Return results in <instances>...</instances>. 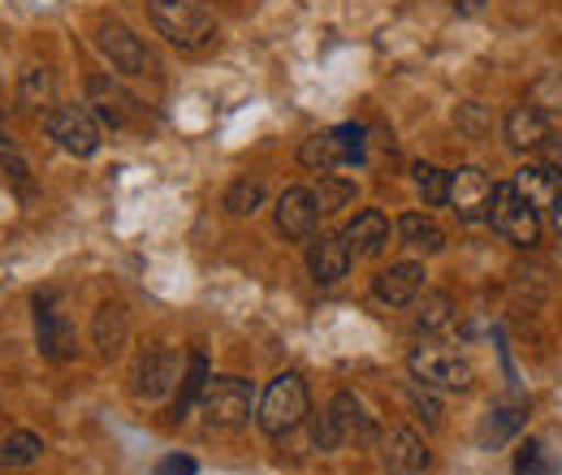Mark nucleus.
<instances>
[{"label":"nucleus","instance_id":"obj_1","mask_svg":"<svg viewBox=\"0 0 562 475\" xmlns=\"http://www.w3.org/2000/svg\"><path fill=\"white\" fill-rule=\"evenodd\" d=\"M147 18L151 26L178 44V48H204L212 35H216V18H212L209 4L200 0H147Z\"/></svg>","mask_w":562,"mask_h":475},{"label":"nucleus","instance_id":"obj_2","mask_svg":"<svg viewBox=\"0 0 562 475\" xmlns=\"http://www.w3.org/2000/svg\"><path fill=\"white\" fill-rule=\"evenodd\" d=\"M260 428L269 432V437H285V432H294L303 419H307V385H303V376L299 372H285L278 376L269 389H265V398H260Z\"/></svg>","mask_w":562,"mask_h":475},{"label":"nucleus","instance_id":"obj_3","mask_svg":"<svg viewBox=\"0 0 562 475\" xmlns=\"http://www.w3.org/2000/svg\"><path fill=\"white\" fill-rule=\"evenodd\" d=\"M490 225L506 242H515V247H537V238H541V212L528 204L510 182L506 186H493Z\"/></svg>","mask_w":562,"mask_h":475},{"label":"nucleus","instance_id":"obj_4","mask_svg":"<svg viewBox=\"0 0 562 475\" xmlns=\"http://www.w3.org/2000/svg\"><path fill=\"white\" fill-rule=\"evenodd\" d=\"M200 407H204V419L212 428H243L251 419V407H256V389L243 376H212Z\"/></svg>","mask_w":562,"mask_h":475},{"label":"nucleus","instance_id":"obj_5","mask_svg":"<svg viewBox=\"0 0 562 475\" xmlns=\"http://www.w3.org/2000/svg\"><path fill=\"white\" fill-rule=\"evenodd\" d=\"M412 376L420 381L424 389H446V394H463L472 385V363L454 350H437L424 346L412 354Z\"/></svg>","mask_w":562,"mask_h":475},{"label":"nucleus","instance_id":"obj_6","mask_svg":"<svg viewBox=\"0 0 562 475\" xmlns=\"http://www.w3.org/2000/svg\"><path fill=\"white\" fill-rule=\"evenodd\" d=\"M372 432V423H368V415H363V403L355 398V394H338L329 410L316 419V428H312V441H316V450H338L342 441H351V437H368Z\"/></svg>","mask_w":562,"mask_h":475},{"label":"nucleus","instance_id":"obj_7","mask_svg":"<svg viewBox=\"0 0 562 475\" xmlns=\"http://www.w3.org/2000/svg\"><path fill=\"white\" fill-rule=\"evenodd\" d=\"M48 135L57 138L70 156H95L100 143H104L95 113L82 109V104H57V109H48Z\"/></svg>","mask_w":562,"mask_h":475},{"label":"nucleus","instance_id":"obj_8","mask_svg":"<svg viewBox=\"0 0 562 475\" xmlns=\"http://www.w3.org/2000/svg\"><path fill=\"white\" fill-rule=\"evenodd\" d=\"M95 44H100V53L113 61V69H122V73H151L156 61H151V53L143 48V39L126 26V22H100L95 26Z\"/></svg>","mask_w":562,"mask_h":475},{"label":"nucleus","instance_id":"obj_9","mask_svg":"<svg viewBox=\"0 0 562 475\" xmlns=\"http://www.w3.org/2000/svg\"><path fill=\"white\" fill-rule=\"evenodd\" d=\"M35 333H40L44 359H57V363L74 359L78 338H74V329H70V316L57 307V294H40V298H35Z\"/></svg>","mask_w":562,"mask_h":475},{"label":"nucleus","instance_id":"obj_10","mask_svg":"<svg viewBox=\"0 0 562 475\" xmlns=\"http://www.w3.org/2000/svg\"><path fill=\"white\" fill-rule=\"evenodd\" d=\"M178 354L169 350V346H147L139 354V363H135V372H131V381H135V398H147V403H156V398H165L173 385H178Z\"/></svg>","mask_w":562,"mask_h":475},{"label":"nucleus","instance_id":"obj_11","mask_svg":"<svg viewBox=\"0 0 562 475\" xmlns=\"http://www.w3.org/2000/svg\"><path fill=\"white\" fill-rule=\"evenodd\" d=\"M490 200H493V182L485 169H459V173H450V195H446V204L459 212V220H481V216H490Z\"/></svg>","mask_w":562,"mask_h":475},{"label":"nucleus","instance_id":"obj_12","mask_svg":"<svg viewBox=\"0 0 562 475\" xmlns=\"http://www.w3.org/2000/svg\"><path fill=\"white\" fill-rule=\"evenodd\" d=\"M87 100H91V113L104 117L113 131H122V126H131L139 117V100L126 87H117L113 78H104V73H95L87 82Z\"/></svg>","mask_w":562,"mask_h":475},{"label":"nucleus","instance_id":"obj_13","mask_svg":"<svg viewBox=\"0 0 562 475\" xmlns=\"http://www.w3.org/2000/svg\"><path fill=\"white\" fill-rule=\"evenodd\" d=\"M316 220H321V207H316V195L307 186H290L278 200V229L290 242H312Z\"/></svg>","mask_w":562,"mask_h":475},{"label":"nucleus","instance_id":"obj_14","mask_svg":"<svg viewBox=\"0 0 562 475\" xmlns=\"http://www.w3.org/2000/svg\"><path fill=\"white\" fill-rule=\"evenodd\" d=\"M351 247L342 242V238H334V234H321V238H312V247H307V269H312V281L316 285H338L347 272H351Z\"/></svg>","mask_w":562,"mask_h":475},{"label":"nucleus","instance_id":"obj_15","mask_svg":"<svg viewBox=\"0 0 562 475\" xmlns=\"http://www.w3.org/2000/svg\"><path fill=\"white\" fill-rule=\"evenodd\" d=\"M420 290H424V264H412V260L390 264V269L372 281V294L381 303H390V307H412L420 298Z\"/></svg>","mask_w":562,"mask_h":475},{"label":"nucleus","instance_id":"obj_16","mask_svg":"<svg viewBox=\"0 0 562 475\" xmlns=\"http://www.w3.org/2000/svg\"><path fill=\"white\" fill-rule=\"evenodd\" d=\"M342 242L351 247V256L372 260V256H381V251L390 247V220H385L376 207H363L351 225L342 229Z\"/></svg>","mask_w":562,"mask_h":475},{"label":"nucleus","instance_id":"obj_17","mask_svg":"<svg viewBox=\"0 0 562 475\" xmlns=\"http://www.w3.org/2000/svg\"><path fill=\"white\" fill-rule=\"evenodd\" d=\"M528 204L537 207V212H546V207H559L562 200V173L559 169H550L546 160L541 165H524L519 173H515V182H510Z\"/></svg>","mask_w":562,"mask_h":475},{"label":"nucleus","instance_id":"obj_18","mask_svg":"<svg viewBox=\"0 0 562 475\" xmlns=\"http://www.w3.org/2000/svg\"><path fill=\"white\" fill-rule=\"evenodd\" d=\"M546 138H550V117L537 104H515L506 113V143L515 151H537L546 147Z\"/></svg>","mask_w":562,"mask_h":475},{"label":"nucleus","instance_id":"obj_19","mask_svg":"<svg viewBox=\"0 0 562 475\" xmlns=\"http://www.w3.org/2000/svg\"><path fill=\"white\" fill-rule=\"evenodd\" d=\"M385 467L390 475H424L428 472V450L412 428H394L385 437Z\"/></svg>","mask_w":562,"mask_h":475},{"label":"nucleus","instance_id":"obj_20","mask_svg":"<svg viewBox=\"0 0 562 475\" xmlns=\"http://www.w3.org/2000/svg\"><path fill=\"white\" fill-rule=\"evenodd\" d=\"M91 338L100 346V354H117L126 338H131V320H126V307L122 303H104L95 312V325H91Z\"/></svg>","mask_w":562,"mask_h":475},{"label":"nucleus","instance_id":"obj_21","mask_svg":"<svg viewBox=\"0 0 562 475\" xmlns=\"http://www.w3.org/2000/svg\"><path fill=\"white\" fill-rule=\"evenodd\" d=\"M299 165L312 169V173H334L338 165H347V156H342L334 135H312L303 138V147H299Z\"/></svg>","mask_w":562,"mask_h":475},{"label":"nucleus","instance_id":"obj_22","mask_svg":"<svg viewBox=\"0 0 562 475\" xmlns=\"http://www.w3.org/2000/svg\"><path fill=\"white\" fill-rule=\"evenodd\" d=\"M398 234H403V242H407V247H416V251H428V256H437V251L446 247V234H441V225H437L432 216H424V212H407V216L398 220Z\"/></svg>","mask_w":562,"mask_h":475},{"label":"nucleus","instance_id":"obj_23","mask_svg":"<svg viewBox=\"0 0 562 475\" xmlns=\"http://www.w3.org/2000/svg\"><path fill=\"white\" fill-rule=\"evenodd\" d=\"M40 454H44V441L35 432H9V437H0V467L4 472H18V467L40 463Z\"/></svg>","mask_w":562,"mask_h":475},{"label":"nucleus","instance_id":"obj_24","mask_svg":"<svg viewBox=\"0 0 562 475\" xmlns=\"http://www.w3.org/2000/svg\"><path fill=\"white\" fill-rule=\"evenodd\" d=\"M524 415H528L524 403H502V407H493L490 415H485V423H481V445H485V450L502 445V441L524 423Z\"/></svg>","mask_w":562,"mask_h":475},{"label":"nucleus","instance_id":"obj_25","mask_svg":"<svg viewBox=\"0 0 562 475\" xmlns=\"http://www.w3.org/2000/svg\"><path fill=\"white\" fill-rule=\"evenodd\" d=\"M209 354H191L187 359V376H182V389H178V415H187V410L195 407L200 398H204V389H209Z\"/></svg>","mask_w":562,"mask_h":475},{"label":"nucleus","instance_id":"obj_26","mask_svg":"<svg viewBox=\"0 0 562 475\" xmlns=\"http://www.w3.org/2000/svg\"><path fill=\"white\" fill-rule=\"evenodd\" d=\"M312 195H316V207H321L325 216H334V212H342V207L355 200V182L338 178V173H321V186H316Z\"/></svg>","mask_w":562,"mask_h":475},{"label":"nucleus","instance_id":"obj_27","mask_svg":"<svg viewBox=\"0 0 562 475\" xmlns=\"http://www.w3.org/2000/svg\"><path fill=\"white\" fill-rule=\"evenodd\" d=\"M260 204H265V182H260V178H238V182L225 191V212H229V216H251Z\"/></svg>","mask_w":562,"mask_h":475},{"label":"nucleus","instance_id":"obj_28","mask_svg":"<svg viewBox=\"0 0 562 475\" xmlns=\"http://www.w3.org/2000/svg\"><path fill=\"white\" fill-rule=\"evenodd\" d=\"M528 104H537L546 117H550V113H562V73L559 69H550V73H541V78L532 82Z\"/></svg>","mask_w":562,"mask_h":475},{"label":"nucleus","instance_id":"obj_29","mask_svg":"<svg viewBox=\"0 0 562 475\" xmlns=\"http://www.w3.org/2000/svg\"><path fill=\"white\" fill-rule=\"evenodd\" d=\"M53 91H57V82H53V73L44 66H31L22 73V100L31 104V109H44V104H53Z\"/></svg>","mask_w":562,"mask_h":475},{"label":"nucleus","instance_id":"obj_30","mask_svg":"<svg viewBox=\"0 0 562 475\" xmlns=\"http://www.w3.org/2000/svg\"><path fill=\"white\" fill-rule=\"evenodd\" d=\"M416 303H420V312H416V325H420V329H441V325H450V312H454L450 294L432 290V294H424Z\"/></svg>","mask_w":562,"mask_h":475},{"label":"nucleus","instance_id":"obj_31","mask_svg":"<svg viewBox=\"0 0 562 475\" xmlns=\"http://www.w3.org/2000/svg\"><path fill=\"white\" fill-rule=\"evenodd\" d=\"M416 186H420L424 204L441 207L450 195V173H441L437 165H416Z\"/></svg>","mask_w":562,"mask_h":475},{"label":"nucleus","instance_id":"obj_32","mask_svg":"<svg viewBox=\"0 0 562 475\" xmlns=\"http://www.w3.org/2000/svg\"><path fill=\"white\" fill-rule=\"evenodd\" d=\"M515 475H550V459L541 441H524L515 454Z\"/></svg>","mask_w":562,"mask_h":475},{"label":"nucleus","instance_id":"obj_33","mask_svg":"<svg viewBox=\"0 0 562 475\" xmlns=\"http://www.w3.org/2000/svg\"><path fill=\"white\" fill-rule=\"evenodd\" d=\"M334 138H338V147H342V156H347V160H363V147H368L363 126L347 122V126H338V131H334Z\"/></svg>","mask_w":562,"mask_h":475},{"label":"nucleus","instance_id":"obj_34","mask_svg":"<svg viewBox=\"0 0 562 475\" xmlns=\"http://www.w3.org/2000/svg\"><path fill=\"white\" fill-rule=\"evenodd\" d=\"M151 475H195V459H187V454H169V459L156 463V472Z\"/></svg>","mask_w":562,"mask_h":475},{"label":"nucleus","instance_id":"obj_35","mask_svg":"<svg viewBox=\"0 0 562 475\" xmlns=\"http://www.w3.org/2000/svg\"><path fill=\"white\" fill-rule=\"evenodd\" d=\"M412 398H416V410H420V415H424V423L432 428V423H437V403H432V398L424 394V389H420V381H416V389H412Z\"/></svg>","mask_w":562,"mask_h":475},{"label":"nucleus","instance_id":"obj_36","mask_svg":"<svg viewBox=\"0 0 562 475\" xmlns=\"http://www.w3.org/2000/svg\"><path fill=\"white\" fill-rule=\"evenodd\" d=\"M541 151H546V165L562 173V135H550V138H546V147H541Z\"/></svg>","mask_w":562,"mask_h":475},{"label":"nucleus","instance_id":"obj_37","mask_svg":"<svg viewBox=\"0 0 562 475\" xmlns=\"http://www.w3.org/2000/svg\"><path fill=\"white\" fill-rule=\"evenodd\" d=\"M454 9H459V13H481L485 0H454Z\"/></svg>","mask_w":562,"mask_h":475},{"label":"nucleus","instance_id":"obj_38","mask_svg":"<svg viewBox=\"0 0 562 475\" xmlns=\"http://www.w3.org/2000/svg\"><path fill=\"white\" fill-rule=\"evenodd\" d=\"M554 225H559V234H562V200H559V207H554Z\"/></svg>","mask_w":562,"mask_h":475}]
</instances>
